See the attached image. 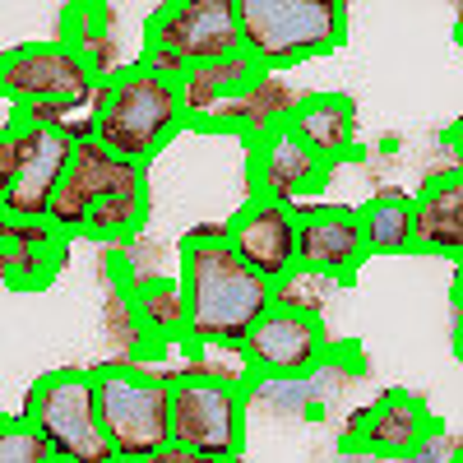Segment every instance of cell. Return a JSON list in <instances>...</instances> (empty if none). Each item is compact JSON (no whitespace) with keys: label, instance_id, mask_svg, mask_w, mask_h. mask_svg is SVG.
I'll return each instance as SVG.
<instances>
[{"label":"cell","instance_id":"3957f363","mask_svg":"<svg viewBox=\"0 0 463 463\" xmlns=\"http://www.w3.org/2000/svg\"><path fill=\"white\" fill-rule=\"evenodd\" d=\"M237 28L241 52L260 70L283 74L347 43V5L343 0H237Z\"/></svg>","mask_w":463,"mask_h":463},{"label":"cell","instance_id":"7c38bea8","mask_svg":"<svg viewBox=\"0 0 463 463\" xmlns=\"http://www.w3.org/2000/svg\"><path fill=\"white\" fill-rule=\"evenodd\" d=\"M357 209L347 204H297V269L316 279H353L366 264Z\"/></svg>","mask_w":463,"mask_h":463},{"label":"cell","instance_id":"ba28073f","mask_svg":"<svg viewBox=\"0 0 463 463\" xmlns=\"http://www.w3.org/2000/svg\"><path fill=\"white\" fill-rule=\"evenodd\" d=\"M144 47H167L190 65H209L241 52L237 0H167L144 24Z\"/></svg>","mask_w":463,"mask_h":463},{"label":"cell","instance_id":"44dd1931","mask_svg":"<svg viewBox=\"0 0 463 463\" xmlns=\"http://www.w3.org/2000/svg\"><path fill=\"white\" fill-rule=\"evenodd\" d=\"M260 74H269V70H260L246 52H237V56H222V61H209V65H190L181 80H176V93H181V111H185V130L200 121V116H209L213 107H222V102H232V98H241Z\"/></svg>","mask_w":463,"mask_h":463},{"label":"cell","instance_id":"7a4b0ae2","mask_svg":"<svg viewBox=\"0 0 463 463\" xmlns=\"http://www.w3.org/2000/svg\"><path fill=\"white\" fill-rule=\"evenodd\" d=\"M89 111H93V144H102L111 158H126L135 167H148L185 130L176 84L148 74L139 61H126L107 80H98Z\"/></svg>","mask_w":463,"mask_h":463},{"label":"cell","instance_id":"9a60e30c","mask_svg":"<svg viewBox=\"0 0 463 463\" xmlns=\"http://www.w3.org/2000/svg\"><path fill=\"white\" fill-rule=\"evenodd\" d=\"M70 241L47 218H5L0 213V288L10 292H43L61 269H65Z\"/></svg>","mask_w":463,"mask_h":463},{"label":"cell","instance_id":"4fadbf2b","mask_svg":"<svg viewBox=\"0 0 463 463\" xmlns=\"http://www.w3.org/2000/svg\"><path fill=\"white\" fill-rule=\"evenodd\" d=\"M10 121H14V135H19V167H14L5 200H0V213L33 222V218H47L74 139H65L61 130H47V126H28L19 116H10Z\"/></svg>","mask_w":463,"mask_h":463},{"label":"cell","instance_id":"8fae6325","mask_svg":"<svg viewBox=\"0 0 463 463\" xmlns=\"http://www.w3.org/2000/svg\"><path fill=\"white\" fill-rule=\"evenodd\" d=\"M144 167L126 163V158H111V153L93 139H80L70 148V163H65V176L52 195V209H47V222L61 232L65 241H74L84 232V218L111 195L116 185H126L130 176H139Z\"/></svg>","mask_w":463,"mask_h":463},{"label":"cell","instance_id":"6da1fadb","mask_svg":"<svg viewBox=\"0 0 463 463\" xmlns=\"http://www.w3.org/2000/svg\"><path fill=\"white\" fill-rule=\"evenodd\" d=\"M176 279L185 292L181 347H209V343L241 347L246 334L274 311V288L227 250L222 227H200L181 241Z\"/></svg>","mask_w":463,"mask_h":463},{"label":"cell","instance_id":"83f0119b","mask_svg":"<svg viewBox=\"0 0 463 463\" xmlns=\"http://www.w3.org/2000/svg\"><path fill=\"white\" fill-rule=\"evenodd\" d=\"M111 463H130V458H111Z\"/></svg>","mask_w":463,"mask_h":463},{"label":"cell","instance_id":"ac0fdd59","mask_svg":"<svg viewBox=\"0 0 463 463\" xmlns=\"http://www.w3.org/2000/svg\"><path fill=\"white\" fill-rule=\"evenodd\" d=\"M463 250V176L436 172L412 195V255H445L458 260Z\"/></svg>","mask_w":463,"mask_h":463},{"label":"cell","instance_id":"30bf717a","mask_svg":"<svg viewBox=\"0 0 463 463\" xmlns=\"http://www.w3.org/2000/svg\"><path fill=\"white\" fill-rule=\"evenodd\" d=\"M222 241L250 274H260L269 288H279L283 279L297 274V204L250 195L237 209V218L222 227Z\"/></svg>","mask_w":463,"mask_h":463},{"label":"cell","instance_id":"603a6c76","mask_svg":"<svg viewBox=\"0 0 463 463\" xmlns=\"http://www.w3.org/2000/svg\"><path fill=\"white\" fill-rule=\"evenodd\" d=\"M148 218V176H130L126 185H116L111 195L84 218V232L80 237H93V241H130L135 232L144 227Z\"/></svg>","mask_w":463,"mask_h":463},{"label":"cell","instance_id":"484cf974","mask_svg":"<svg viewBox=\"0 0 463 463\" xmlns=\"http://www.w3.org/2000/svg\"><path fill=\"white\" fill-rule=\"evenodd\" d=\"M14 167H19V135H14V121L0 126V200L14 181Z\"/></svg>","mask_w":463,"mask_h":463},{"label":"cell","instance_id":"d4e9b609","mask_svg":"<svg viewBox=\"0 0 463 463\" xmlns=\"http://www.w3.org/2000/svg\"><path fill=\"white\" fill-rule=\"evenodd\" d=\"M0 463H65L19 412H0Z\"/></svg>","mask_w":463,"mask_h":463},{"label":"cell","instance_id":"e0dca14e","mask_svg":"<svg viewBox=\"0 0 463 463\" xmlns=\"http://www.w3.org/2000/svg\"><path fill=\"white\" fill-rule=\"evenodd\" d=\"M301 93L283 80V74H260V80L241 93V98H232L222 107H213L209 116H200L190 130H218V135H237V139H260L269 130H279L292 121V111H297Z\"/></svg>","mask_w":463,"mask_h":463},{"label":"cell","instance_id":"cb8c5ba5","mask_svg":"<svg viewBox=\"0 0 463 463\" xmlns=\"http://www.w3.org/2000/svg\"><path fill=\"white\" fill-rule=\"evenodd\" d=\"M185 366L176 375H200V380H218V384H232V390H250L255 384V371L246 362V347H232V343H209V347H185Z\"/></svg>","mask_w":463,"mask_h":463},{"label":"cell","instance_id":"9c48e42d","mask_svg":"<svg viewBox=\"0 0 463 463\" xmlns=\"http://www.w3.org/2000/svg\"><path fill=\"white\" fill-rule=\"evenodd\" d=\"M241 347H246V362H250L255 380H306L329 357V334H325L320 316L274 306L246 334Z\"/></svg>","mask_w":463,"mask_h":463},{"label":"cell","instance_id":"7402d4cb","mask_svg":"<svg viewBox=\"0 0 463 463\" xmlns=\"http://www.w3.org/2000/svg\"><path fill=\"white\" fill-rule=\"evenodd\" d=\"M366 255H412V195L384 190L357 209Z\"/></svg>","mask_w":463,"mask_h":463},{"label":"cell","instance_id":"4316f807","mask_svg":"<svg viewBox=\"0 0 463 463\" xmlns=\"http://www.w3.org/2000/svg\"><path fill=\"white\" fill-rule=\"evenodd\" d=\"M148 463H241V458H213V454H195V449H176V445H167V449H158Z\"/></svg>","mask_w":463,"mask_h":463},{"label":"cell","instance_id":"2e32d148","mask_svg":"<svg viewBox=\"0 0 463 463\" xmlns=\"http://www.w3.org/2000/svg\"><path fill=\"white\" fill-rule=\"evenodd\" d=\"M436 436V417L431 408L403 394V390H390L375 408H366L357 421H353V440L347 445H362L371 454H384V458H412L431 445Z\"/></svg>","mask_w":463,"mask_h":463},{"label":"cell","instance_id":"5bb4252c","mask_svg":"<svg viewBox=\"0 0 463 463\" xmlns=\"http://www.w3.org/2000/svg\"><path fill=\"white\" fill-rule=\"evenodd\" d=\"M246 153H250V195L279 200V204H297L301 195H316V190H325V181L334 172L288 126L250 139Z\"/></svg>","mask_w":463,"mask_h":463},{"label":"cell","instance_id":"8992f818","mask_svg":"<svg viewBox=\"0 0 463 463\" xmlns=\"http://www.w3.org/2000/svg\"><path fill=\"white\" fill-rule=\"evenodd\" d=\"M167 380V445L213 458H241L246 449V394L200 375Z\"/></svg>","mask_w":463,"mask_h":463},{"label":"cell","instance_id":"5b68a950","mask_svg":"<svg viewBox=\"0 0 463 463\" xmlns=\"http://www.w3.org/2000/svg\"><path fill=\"white\" fill-rule=\"evenodd\" d=\"M19 417L65 463H111L116 458L111 440L102 431V421H98L93 375L84 366H61V371L37 375Z\"/></svg>","mask_w":463,"mask_h":463},{"label":"cell","instance_id":"277c9868","mask_svg":"<svg viewBox=\"0 0 463 463\" xmlns=\"http://www.w3.org/2000/svg\"><path fill=\"white\" fill-rule=\"evenodd\" d=\"M93 375L98 421L116 458L148 463L167 449V380L139 362H102Z\"/></svg>","mask_w":463,"mask_h":463},{"label":"cell","instance_id":"d6986e66","mask_svg":"<svg viewBox=\"0 0 463 463\" xmlns=\"http://www.w3.org/2000/svg\"><path fill=\"white\" fill-rule=\"evenodd\" d=\"M288 130L329 167L357 158V107L347 93H301Z\"/></svg>","mask_w":463,"mask_h":463},{"label":"cell","instance_id":"ffe728a7","mask_svg":"<svg viewBox=\"0 0 463 463\" xmlns=\"http://www.w3.org/2000/svg\"><path fill=\"white\" fill-rule=\"evenodd\" d=\"M126 311L139 347H181L185 338V292L176 274H153L126 283Z\"/></svg>","mask_w":463,"mask_h":463},{"label":"cell","instance_id":"52a82bcc","mask_svg":"<svg viewBox=\"0 0 463 463\" xmlns=\"http://www.w3.org/2000/svg\"><path fill=\"white\" fill-rule=\"evenodd\" d=\"M93 89H98L93 70L61 37L56 43H19L10 52H0V98L10 107H33V102L84 107Z\"/></svg>","mask_w":463,"mask_h":463}]
</instances>
